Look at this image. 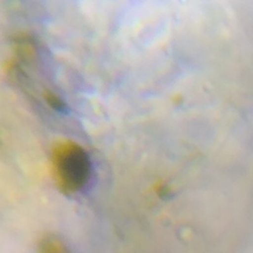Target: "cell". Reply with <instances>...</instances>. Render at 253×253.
<instances>
[{
  "label": "cell",
  "instance_id": "cell-2",
  "mask_svg": "<svg viewBox=\"0 0 253 253\" xmlns=\"http://www.w3.org/2000/svg\"><path fill=\"white\" fill-rule=\"evenodd\" d=\"M41 253H67V252L65 251L62 244L59 243L57 240L48 238L42 243Z\"/></svg>",
  "mask_w": 253,
  "mask_h": 253
},
{
  "label": "cell",
  "instance_id": "cell-1",
  "mask_svg": "<svg viewBox=\"0 0 253 253\" xmlns=\"http://www.w3.org/2000/svg\"><path fill=\"white\" fill-rule=\"evenodd\" d=\"M53 167L61 189L74 193L88 183L92 164L86 151L72 142H63L53 150Z\"/></svg>",
  "mask_w": 253,
  "mask_h": 253
}]
</instances>
